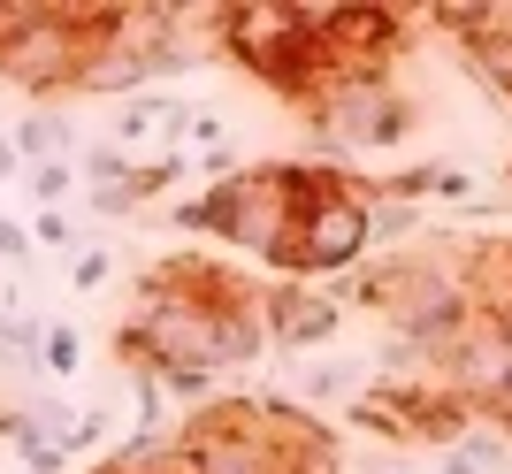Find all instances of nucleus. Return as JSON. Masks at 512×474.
Returning <instances> with one entry per match:
<instances>
[{
    "instance_id": "obj_1",
    "label": "nucleus",
    "mask_w": 512,
    "mask_h": 474,
    "mask_svg": "<svg viewBox=\"0 0 512 474\" xmlns=\"http://www.w3.org/2000/svg\"><path fill=\"white\" fill-rule=\"evenodd\" d=\"M260 352H268L260 291L199 253L146 268L130 322H115V360H130V375H222Z\"/></svg>"
},
{
    "instance_id": "obj_2",
    "label": "nucleus",
    "mask_w": 512,
    "mask_h": 474,
    "mask_svg": "<svg viewBox=\"0 0 512 474\" xmlns=\"http://www.w3.org/2000/svg\"><path fill=\"white\" fill-rule=\"evenodd\" d=\"M214 46L222 62H237L253 85L276 100H314L329 85V54H321V8H291V0H245V8H214Z\"/></svg>"
},
{
    "instance_id": "obj_3",
    "label": "nucleus",
    "mask_w": 512,
    "mask_h": 474,
    "mask_svg": "<svg viewBox=\"0 0 512 474\" xmlns=\"http://www.w3.org/2000/svg\"><path fill=\"white\" fill-rule=\"evenodd\" d=\"M169 222L176 230H207V237H222V245H237V253L283 268L291 230H299V161H260V169L222 176L207 199L169 207Z\"/></svg>"
},
{
    "instance_id": "obj_4",
    "label": "nucleus",
    "mask_w": 512,
    "mask_h": 474,
    "mask_svg": "<svg viewBox=\"0 0 512 474\" xmlns=\"http://www.w3.org/2000/svg\"><path fill=\"white\" fill-rule=\"evenodd\" d=\"M107 31H115V8H0V85L31 100L77 92Z\"/></svg>"
},
{
    "instance_id": "obj_5",
    "label": "nucleus",
    "mask_w": 512,
    "mask_h": 474,
    "mask_svg": "<svg viewBox=\"0 0 512 474\" xmlns=\"http://www.w3.org/2000/svg\"><path fill=\"white\" fill-rule=\"evenodd\" d=\"M375 245L367 230V184L344 176L337 161H299V230H291V253H283V276H337Z\"/></svg>"
},
{
    "instance_id": "obj_6",
    "label": "nucleus",
    "mask_w": 512,
    "mask_h": 474,
    "mask_svg": "<svg viewBox=\"0 0 512 474\" xmlns=\"http://www.w3.org/2000/svg\"><path fill=\"white\" fill-rule=\"evenodd\" d=\"M413 130V100L390 77H329L306 100V138L314 153H383Z\"/></svg>"
},
{
    "instance_id": "obj_7",
    "label": "nucleus",
    "mask_w": 512,
    "mask_h": 474,
    "mask_svg": "<svg viewBox=\"0 0 512 474\" xmlns=\"http://www.w3.org/2000/svg\"><path fill=\"white\" fill-rule=\"evenodd\" d=\"M176 452H184V474H283V452L260 421V398H214V406L184 413Z\"/></svg>"
},
{
    "instance_id": "obj_8",
    "label": "nucleus",
    "mask_w": 512,
    "mask_h": 474,
    "mask_svg": "<svg viewBox=\"0 0 512 474\" xmlns=\"http://www.w3.org/2000/svg\"><path fill=\"white\" fill-rule=\"evenodd\" d=\"M436 383H444L467 413H497V398H505V383H512V329L474 306L467 329L436 352Z\"/></svg>"
},
{
    "instance_id": "obj_9",
    "label": "nucleus",
    "mask_w": 512,
    "mask_h": 474,
    "mask_svg": "<svg viewBox=\"0 0 512 474\" xmlns=\"http://www.w3.org/2000/svg\"><path fill=\"white\" fill-rule=\"evenodd\" d=\"M260 322H268V345H329L344 322L337 299H321V291H306V283H276V291H260Z\"/></svg>"
},
{
    "instance_id": "obj_10",
    "label": "nucleus",
    "mask_w": 512,
    "mask_h": 474,
    "mask_svg": "<svg viewBox=\"0 0 512 474\" xmlns=\"http://www.w3.org/2000/svg\"><path fill=\"white\" fill-rule=\"evenodd\" d=\"M16 153H23V169L69 161V153H77V130H69L62 115H31V123H16Z\"/></svg>"
},
{
    "instance_id": "obj_11",
    "label": "nucleus",
    "mask_w": 512,
    "mask_h": 474,
    "mask_svg": "<svg viewBox=\"0 0 512 474\" xmlns=\"http://www.w3.org/2000/svg\"><path fill=\"white\" fill-rule=\"evenodd\" d=\"M39 337H46L39 314H23V306H0V360L16 367V375H39Z\"/></svg>"
},
{
    "instance_id": "obj_12",
    "label": "nucleus",
    "mask_w": 512,
    "mask_h": 474,
    "mask_svg": "<svg viewBox=\"0 0 512 474\" xmlns=\"http://www.w3.org/2000/svg\"><path fill=\"white\" fill-rule=\"evenodd\" d=\"M77 360H85V345H77V329L69 322H46V337H39V375H77Z\"/></svg>"
},
{
    "instance_id": "obj_13",
    "label": "nucleus",
    "mask_w": 512,
    "mask_h": 474,
    "mask_svg": "<svg viewBox=\"0 0 512 474\" xmlns=\"http://www.w3.org/2000/svg\"><path fill=\"white\" fill-rule=\"evenodd\" d=\"M23 184H31V199H39V207H62L69 184H77V169H69V161H39V169H23Z\"/></svg>"
},
{
    "instance_id": "obj_14",
    "label": "nucleus",
    "mask_w": 512,
    "mask_h": 474,
    "mask_svg": "<svg viewBox=\"0 0 512 474\" xmlns=\"http://www.w3.org/2000/svg\"><path fill=\"white\" fill-rule=\"evenodd\" d=\"M31 245H54V253H77V222H69L62 207H39V222H31Z\"/></svg>"
},
{
    "instance_id": "obj_15",
    "label": "nucleus",
    "mask_w": 512,
    "mask_h": 474,
    "mask_svg": "<svg viewBox=\"0 0 512 474\" xmlns=\"http://www.w3.org/2000/svg\"><path fill=\"white\" fill-rule=\"evenodd\" d=\"M107 276H115V253H107V245H85V253H77V268H69V283H77V291H100Z\"/></svg>"
},
{
    "instance_id": "obj_16",
    "label": "nucleus",
    "mask_w": 512,
    "mask_h": 474,
    "mask_svg": "<svg viewBox=\"0 0 512 474\" xmlns=\"http://www.w3.org/2000/svg\"><path fill=\"white\" fill-rule=\"evenodd\" d=\"M31 253H39V245H31V230L0 215V268H31Z\"/></svg>"
},
{
    "instance_id": "obj_17",
    "label": "nucleus",
    "mask_w": 512,
    "mask_h": 474,
    "mask_svg": "<svg viewBox=\"0 0 512 474\" xmlns=\"http://www.w3.org/2000/svg\"><path fill=\"white\" fill-rule=\"evenodd\" d=\"M352 367H321V375H306V398H352Z\"/></svg>"
},
{
    "instance_id": "obj_18",
    "label": "nucleus",
    "mask_w": 512,
    "mask_h": 474,
    "mask_svg": "<svg viewBox=\"0 0 512 474\" xmlns=\"http://www.w3.org/2000/svg\"><path fill=\"white\" fill-rule=\"evenodd\" d=\"M23 169V153H16V138H0V184H8V176Z\"/></svg>"
},
{
    "instance_id": "obj_19",
    "label": "nucleus",
    "mask_w": 512,
    "mask_h": 474,
    "mask_svg": "<svg viewBox=\"0 0 512 474\" xmlns=\"http://www.w3.org/2000/svg\"><path fill=\"white\" fill-rule=\"evenodd\" d=\"M444 474H482V467H474L467 452H444Z\"/></svg>"
},
{
    "instance_id": "obj_20",
    "label": "nucleus",
    "mask_w": 512,
    "mask_h": 474,
    "mask_svg": "<svg viewBox=\"0 0 512 474\" xmlns=\"http://www.w3.org/2000/svg\"><path fill=\"white\" fill-rule=\"evenodd\" d=\"M505 46H512V16H505Z\"/></svg>"
},
{
    "instance_id": "obj_21",
    "label": "nucleus",
    "mask_w": 512,
    "mask_h": 474,
    "mask_svg": "<svg viewBox=\"0 0 512 474\" xmlns=\"http://www.w3.org/2000/svg\"><path fill=\"white\" fill-rule=\"evenodd\" d=\"M0 474H23V467H0Z\"/></svg>"
}]
</instances>
